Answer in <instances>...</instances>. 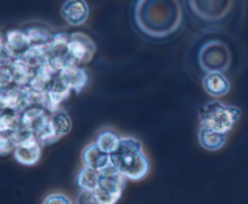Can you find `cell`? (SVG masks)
<instances>
[{
  "label": "cell",
  "mask_w": 248,
  "mask_h": 204,
  "mask_svg": "<svg viewBox=\"0 0 248 204\" xmlns=\"http://www.w3.org/2000/svg\"><path fill=\"white\" fill-rule=\"evenodd\" d=\"M183 11L179 0H138L135 22L146 35L163 38L173 34L181 25Z\"/></svg>",
  "instance_id": "6da1fadb"
},
{
  "label": "cell",
  "mask_w": 248,
  "mask_h": 204,
  "mask_svg": "<svg viewBox=\"0 0 248 204\" xmlns=\"http://www.w3.org/2000/svg\"><path fill=\"white\" fill-rule=\"evenodd\" d=\"M111 164L130 181H141L150 173V160L142 144L135 137H122L119 146L111 155Z\"/></svg>",
  "instance_id": "7a4b0ae2"
},
{
  "label": "cell",
  "mask_w": 248,
  "mask_h": 204,
  "mask_svg": "<svg viewBox=\"0 0 248 204\" xmlns=\"http://www.w3.org/2000/svg\"><path fill=\"white\" fill-rule=\"evenodd\" d=\"M241 115L242 112L236 106H229L218 100H213L207 102L200 110V127L229 134L240 120Z\"/></svg>",
  "instance_id": "3957f363"
},
{
  "label": "cell",
  "mask_w": 248,
  "mask_h": 204,
  "mask_svg": "<svg viewBox=\"0 0 248 204\" xmlns=\"http://www.w3.org/2000/svg\"><path fill=\"white\" fill-rule=\"evenodd\" d=\"M100 173L99 185L94 191L95 197L101 204H116L125 189L127 179L112 164Z\"/></svg>",
  "instance_id": "277c9868"
},
{
  "label": "cell",
  "mask_w": 248,
  "mask_h": 204,
  "mask_svg": "<svg viewBox=\"0 0 248 204\" xmlns=\"http://www.w3.org/2000/svg\"><path fill=\"white\" fill-rule=\"evenodd\" d=\"M199 62L204 72L224 73L230 65V53L223 43L212 40L206 43L200 50Z\"/></svg>",
  "instance_id": "5b68a950"
},
{
  "label": "cell",
  "mask_w": 248,
  "mask_h": 204,
  "mask_svg": "<svg viewBox=\"0 0 248 204\" xmlns=\"http://www.w3.org/2000/svg\"><path fill=\"white\" fill-rule=\"evenodd\" d=\"M71 129H72L71 117L65 110L61 108L57 112L50 115L46 128L37 137L42 146H49V145L55 144L63 136L70 134Z\"/></svg>",
  "instance_id": "8992f818"
},
{
  "label": "cell",
  "mask_w": 248,
  "mask_h": 204,
  "mask_svg": "<svg viewBox=\"0 0 248 204\" xmlns=\"http://www.w3.org/2000/svg\"><path fill=\"white\" fill-rule=\"evenodd\" d=\"M68 42H70L68 33L57 32L52 34L51 40L47 44V54H49L47 63L57 73L75 62L68 53Z\"/></svg>",
  "instance_id": "52a82bcc"
},
{
  "label": "cell",
  "mask_w": 248,
  "mask_h": 204,
  "mask_svg": "<svg viewBox=\"0 0 248 204\" xmlns=\"http://www.w3.org/2000/svg\"><path fill=\"white\" fill-rule=\"evenodd\" d=\"M68 53L77 65H85L94 58L96 54V44L85 33H71L70 42H68Z\"/></svg>",
  "instance_id": "ba28073f"
},
{
  "label": "cell",
  "mask_w": 248,
  "mask_h": 204,
  "mask_svg": "<svg viewBox=\"0 0 248 204\" xmlns=\"http://www.w3.org/2000/svg\"><path fill=\"white\" fill-rule=\"evenodd\" d=\"M71 92L72 91H71L70 87L62 82V79L57 74L51 82V84L44 91L42 107L50 115L57 112L59 110H61L62 103L70 97Z\"/></svg>",
  "instance_id": "9c48e42d"
},
{
  "label": "cell",
  "mask_w": 248,
  "mask_h": 204,
  "mask_svg": "<svg viewBox=\"0 0 248 204\" xmlns=\"http://www.w3.org/2000/svg\"><path fill=\"white\" fill-rule=\"evenodd\" d=\"M191 10L204 21H218L228 13L230 0H189Z\"/></svg>",
  "instance_id": "30bf717a"
},
{
  "label": "cell",
  "mask_w": 248,
  "mask_h": 204,
  "mask_svg": "<svg viewBox=\"0 0 248 204\" xmlns=\"http://www.w3.org/2000/svg\"><path fill=\"white\" fill-rule=\"evenodd\" d=\"M14 158L21 165L33 167L42 158V145L35 135H32L25 141L16 145L14 149Z\"/></svg>",
  "instance_id": "8fae6325"
},
{
  "label": "cell",
  "mask_w": 248,
  "mask_h": 204,
  "mask_svg": "<svg viewBox=\"0 0 248 204\" xmlns=\"http://www.w3.org/2000/svg\"><path fill=\"white\" fill-rule=\"evenodd\" d=\"M61 16L70 26H82L89 17V6L85 0H66L61 6Z\"/></svg>",
  "instance_id": "7c38bea8"
},
{
  "label": "cell",
  "mask_w": 248,
  "mask_h": 204,
  "mask_svg": "<svg viewBox=\"0 0 248 204\" xmlns=\"http://www.w3.org/2000/svg\"><path fill=\"white\" fill-rule=\"evenodd\" d=\"M59 77L70 87L71 91L76 92V94H80L89 82V74L85 68L80 67L75 62L63 68L59 73Z\"/></svg>",
  "instance_id": "4fadbf2b"
},
{
  "label": "cell",
  "mask_w": 248,
  "mask_h": 204,
  "mask_svg": "<svg viewBox=\"0 0 248 204\" xmlns=\"http://www.w3.org/2000/svg\"><path fill=\"white\" fill-rule=\"evenodd\" d=\"M49 118L50 115L44 108L33 106V107L27 108L21 115V122H22V127L25 129L34 134L35 136H38L45 130L47 122H49Z\"/></svg>",
  "instance_id": "5bb4252c"
},
{
  "label": "cell",
  "mask_w": 248,
  "mask_h": 204,
  "mask_svg": "<svg viewBox=\"0 0 248 204\" xmlns=\"http://www.w3.org/2000/svg\"><path fill=\"white\" fill-rule=\"evenodd\" d=\"M5 95L6 106L9 111L22 115L27 108L32 107L30 99V87H18L15 85L14 87H9L4 91Z\"/></svg>",
  "instance_id": "9a60e30c"
},
{
  "label": "cell",
  "mask_w": 248,
  "mask_h": 204,
  "mask_svg": "<svg viewBox=\"0 0 248 204\" xmlns=\"http://www.w3.org/2000/svg\"><path fill=\"white\" fill-rule=\"evenodd\" d=\"M31 43L23 29H10L5 34V50L13 60L21 58L30 49Z\"/></svg>",
  "instance_id": "2e32d148"
},
{
  "label": "cell",
  "mask_w": 248,
  "mask_h": 204,
  "mask_svg": "<svg viewBox=\"0 0 248 204\" xmlns=\"http://www.w3.org/2000/svg\"><path fill=\"white\" fill-rule=\"evenodd\" d=\"M82 162L85 167L101 172L111 165V157L109 153L104 152L95 142H93L82 151Z\"/></svg>",
  "instance_id": "e0dca14e"
},
{
  "label": "cell",
  "mask_w": 248,
  "mask_h": 204,
  "mask_svg": "<svg viewBox=\"0 0 248 204\" xmlns=\"http://www.w3.org/2000/svg\"><path fill=\"white\" fill-rule=\"evenodd\" d=\"M202 85L204 91L216 99L225 96L230 91V82L221 72L207 73L202 80Z\"/></svg>",
  "instance_id": "ac0fdd59"
},
{
  "label": "cell",
  "mask_w": 248,
  "mask_h": 204,
  "mask_svg": "<svg viewBox=\"0 0 248 204\" xmlns=\"http://www.w3.org/2000/svg\"><path fill=\"white\" fill-rule=\"evenodd\" d=\"M8 70L13 83L18 87H27L35 72L34 68L31 67L22 58H15L11 61L10 65L8 66Z\"/></svg>",
  "instance_id": "d6986e66"
},
{
  "label": "cell",
  "mask_w": 248,
  "mask_h": 204,
  "mask_svg": "<svg viewBox=\"0 0 248 204\" xmlns=\"http://www.w3.org/2000/svg\"><path fill=\"white\" fill-rule=\"evenodd\" d=\"M228 141V134L214 131V130L206 129V128L200 127L199 130V142L202 148L207 151H218L223 148Z\"/></svg>",
  "instance_id": "ffe728a7"
},
{
  "label": "cell",
  "mask_w": 248,
  "mask_h": 204,
  "mask_svg": "<svg viewBox=\"0 0 248 204\" xmlns=\"http://www.w3.org/2000/svg\"><path fill=\"white\" fill-rule=\"evenodd\" d=\"M57 74L59 73L55 72L49 63H44V65L40 66V67H38L35 70L34 75H33L32 80L28 84V87L33 90H37V91L44 92Z\"/></svg>",
  "instance_id": "44dd1931"
},
{
  "label": "cell",
  "mask_w": 248,
  "mask_h": 204,
  "mask_svg": "<svg viewBox=\"0 0 248 204\" xmlns=\"http://www.w3.org/2000/svg\"><path fill=\"white\" fill-rule=\"evenodd\" d=\"M100 174L101 173L96 169L89 167H83L77 175V185L80 191L94 192L99 185Z\"/></svg>",
  "instance_id": "7402d4cb"
},
{
  "label": "cell",
  "mask_w": 248,
  "mask_h": 204,
  "mask_svg": "<svg viewBox=\"0 0 248 204\" xmlns=\"http://www.w3.org/2000/svg\"><path fill=\"white\" fill-rule=\"evenodd\" d=\"M21 58L25 60L31 67L37 70L38 67L47 62V58H49L47 45H32Z\"/></svg>",
  "instance_id": "603a6c76"
},
{
  "label": "cell",
  "mask_w": 248,
  "mask_h": 204,
  "mask_svg": "<svg viewBox=\"0 0 248 204\" xmlns=\"http://www.w3.org/2000/svg\"><path fill=\"white\" fill-rule=\"evenodd\" d=\"M26 35H27L28 40L32 45H47L51 40L52 34L51 30L47 27L42 25H31L23 28Z\"/></svg>",
  "instance_id": "cb8c5ba5"
},
{
  "label": "cell",
  "mask_w": 248,
  "mask_h": 204,
  "mask_svg": "<svg viewBox=\"0 0 248 204\" xmlns=\"http://www.w3.org/2000/svg\"><path fill=\"white\" fill-rule=\"evenodd\" d=\"M121 139L122 137L119 136L118 132H116L114 130L104 129L97 134L95 144H96L102 151L111 155L112 152L116 151L117 147L119 146Z\"/></svg>",
  "instance_id": "d4e9b609"
},
{
  "label": "cell",
  "mask_w": 248,
  "mask_h": 204,
  "mask_svg": "<svg viewBox=\"0 0 248 204\" xmlns=\"http://www.w3.org/2000/svg\"><path fill=\"white\" fill-rule=\"evenodd\" d=\"M21 125H22V122H21V115L18 113L8 110L0 115V132L11 134L17 130Z\"/></svg>",
  "instance_id": "484cf974"
},
{
  "label": "cell",
  "mask_w": 248,
  "mask_h": 204,
  "mask_svg": "<svg viewBox=\"0 0 248 204\" xmlns=\"http://www.w3.org/2000/svg\"><path fill=\"white\" fill-rule=\"evenodd\" d=\"M16 144L11 134L0 132V157H6L10 153H14Z\"/></svg>",
  "instance_id": "4316f807"
},
{
  "label": "cell",
  "mask_w": 248,
  "mask_h": 204,
  "mask_svg": "<svg viewBox=\"0 0 248 204\" xmlns=\"http://www.w3.org/2000/svg\"><path fill=\"white\" fill-rule=\"evenodd\" d=\"M43 204H73L68 196L63 193H51L44 199Z\"/></svg>",
  "instance_id": "83f0119b"
},
{
  "label": "cell",
  "mask_w": 248,
  "mask_h": 204,
  "mask_svg": "<svg viewBox=\"0 0 248 204\" xmlns=\"http://www.w3.org/2000/svg\"><path fill=\"white\" fill-rule=\"evenodd\" d=\"M77 204H101L95 197L94 192L80 191L77 197Z\"/></svg>",
  "instance_id": "f1b7e54d"
},
{
  "label": "cell",
  "mask_w": 248,
  "mask_h": 204,
  "mask_svg": "<svg viewBox=\"0 0 248 204\" xmlns=\"http://www.w3.org/2000/svg\"><path fill=\"white\" fill-rule=\"evenodd\" d=\"M13 84V79L9 73L8 67L0 68V91H5L9 89V87Z\"/></svg>",
  "instance_id": "f546056e"
},
{
  "label": "cell",
  "mask_w": 248,
  "mask_h": 204,
  "mask_svg": "<svg viewBox=\"0 0 248 204\" xmlns=\"http://www.w3.org/2000/svg\"><path fill=\"white\" fill-rule=\"evenodd\" d=\"M13 58L6 53V50L0 51V68H6L11 63Z\"/></svg>",
  "instance_id": "4dcf8cb0"
},
{
  "label": "cell",
  "mask_w": 248,
  "mask_h": 204,
  "mask_svg": "<svg viewBox=\"0 0 248 204\" xmlns=\"http://www.w3.org/2000/svg\"><path fill=\"white\" fill-rule=\"evenodd\" d=\"M6 111H8V106H6L5 95H4V91H0V115Z\"/></svg>",
  "instance_id": "1f68e13d"
},
{
  "label": "cell",
  "mask_w": 248,
  "mask_h": 204,
  "mask_svg": "<svg viewBox=\"0 0 248 204\" xmlns=\"http://www.w3.org/2000/svg\"><path fill=\"white\" fill-rule=\"evenodd\" d=\"M5 50V34L0 30V51Z\"/></svg>",
  "instance_id": "d6a6232c"
}]
</instances>
